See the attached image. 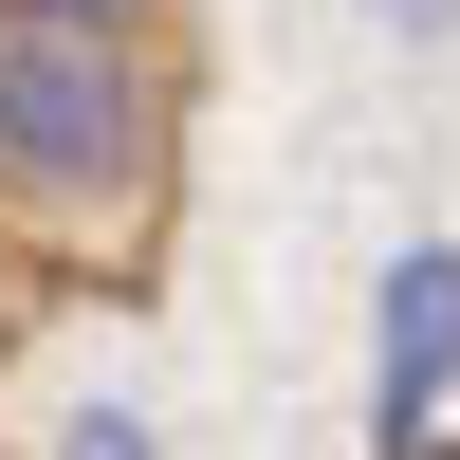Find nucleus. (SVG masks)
<instances>
[{"mask_svg":"<svg viewBox=\"0 0 460 460\" xmlns=\"http://www.w3.org/2000/svg\"><path fill=\"white\" fill-rule=\"evenodd\" d=\"M442 387H460V240H405L387 314H368V405H387V442H424Z\"/></svg>","mask_w":460,"mask_h":460,"instance_id":"nucleus-2","label":"nucleus"},{"mask_svg":"<svg viewBox=\"0 0 460 460\" xmlns=\"http://www.w3.org/2000/svg\"><path fill=\"white\" fill-rule=\"evenodd\" d=\"M0 19H74V37H147L166 0H0Z\"/></svg>","mask_w":460,"mask_h":460,"instance_id":"nucleus-3","label":"nucleus"},{"mask_svg":"<svg viewBox=\"0 0 460 460\" xmlns=\"http://www.w3.org/2000/svg\"><path fill=\"white\" fill-rule=\"evenodd\" d=\"M166 56L74 19H0V203L19 221H147L166 203Z\"/></svg>","mask_w":460,"mask_h":460,"instance_id":"nucleus-1","label":"nucleus"},{"mask_svg":"<svg viewBox=\"0 0 460 460\" xmlns=\"http://www.w3.org/2000/svg\"><path fill=\"white\" fill-rule=\"evenodd\" d=\"M368 19H405V37H442V19H460V0H368Z\"/></svg>","mask_w":460,"mask_h":460,"instance_id":"nucleus-5","label":"nucleus"},{"mask_svg":"<svg viewBox=\"0 0 460 460\" xmlns=\"http://www.w3.org/2000/svg\"><path fill=\"white\" fill-rule=\"evenodd\" d=\"M74 460H147V424H129V405H93V424H74Z\"/></svg>","mask_w":460,"mask_h":460,"instance_id":"nucleus-4","label":"nucleus"},{"mask_svg":"<svg viewBox=\"0 0 460 460\" xmlns=\"http://www.w3.org/2000/svg\"><path fill=\"white\" fill-rule=\"evenodd\" d=\"M387 460H460V442H442V424H424V442H387Z\"/></svg>","mask_w":460,"mask_h":460,"instance_id":"nucleus-6","label":"nucleus"}]
</instances>
